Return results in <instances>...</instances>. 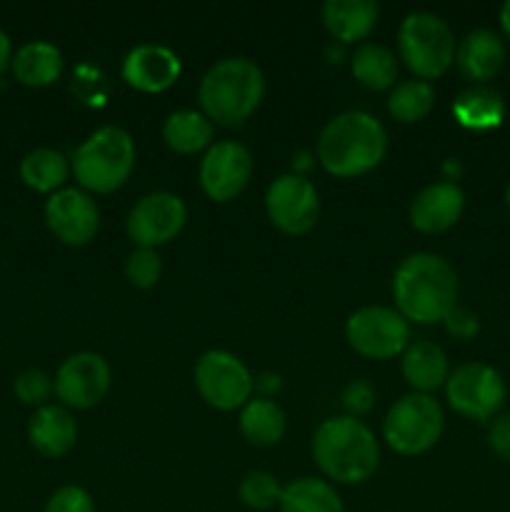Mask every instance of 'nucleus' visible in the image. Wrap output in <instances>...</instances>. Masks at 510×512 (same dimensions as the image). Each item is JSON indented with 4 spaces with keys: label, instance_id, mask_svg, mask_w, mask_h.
<instances>
[{
    "label": "nucleus",
    "instance_id": "f257e3e1",
    "mask_svg": "<svg viewBox=\"0 0 510 512\" xmlns=\"http://www.w3.org/2000/svg\"><path fill=\"white\" fill-rule=\"evenodd\" d=\"M458 275L433 253H413L395 268V308L408 323L435 325L458 305Z\"/></svg>",
    "mask_w": 510,
    "mask_h": 512
},
{
    "label": "nucleus",
    "instance_id": "f03ea898",
    "mask_svg": "<svg viewBox=\"0 0 510 512\" xmlns=\"http://www.w3.org/2000/svg\"><path fill=\"white\" fill-rule=\"evenodd\" d=\"M388 135L378 118L348 110L330 120L318 138V160L335 178H358L383 163Z\"/></svg>",
    "mask_w": 510,
    "mask_h": 512
},
{
    "label": "nucleus",
    "instance_id": "7ed1b4c3",
    "mask_svg": "<svg viewBox=\"0 0 510 512\" xmlns=\"http://www.w3.org/2000/svg\"><path fill=\"white\" fill-rule=\"evenodd\" d=\"M313 458L320 473L335 483H365L378 470L380 448L368 425L340 415L328 418L313 435Z\"/></svg>",
    "mask_w": 510,
    "mask_h": 512
},
{
    "label": "nucleus",
    "instance_id": "20e7f679",
    "mask_svg": "<svg viewBox=\"0 0 510 512\" xmlns=\"http://www.w3.org/2000/svg\"><path fill=\"white\" fill-rule=\"evenodd\" d=\"M265 95L263 70L248 58H225L203 75L198 100L215 125H240L255 113Z\"/></svg>",
    "mask_w": 510,
    "mask_h": 512
},
{
    "label": "nucleus",
    "instance_id": "39448f33",
    "mask_svg": "<svg viewBox=\"0 0 510 512\" xmlns=\"http://www.w3.org/2000/svg\"><path fill=\"white\" fill-rule=\"evenodd\" d=\"M135 168V143L123 128L105 125L78 145L73 155V175L80 188L108 195L123 188Z\"/></svg>",
    "mask_w": 510,
    "mask_h": 512
},
{
    "label": "nucleus",
    "instance_id": "423d86ee",
    "mask_svg": "<svg viewBox=\"0 0 510 512\" xmlns=\"http://www.w3.org/2000/svg\"><path fill=\"white\" fill-rule=\"evenodd\" d=\"M398 55L418 80H435L455 63V38L440 15L408 13L398 30Z\"/></svg>",
    "mask_w": 510,
    "mask_h": 512
},
{
    "label": "nucleus",
    "instance_id": "0eeeda50",
    "mask_svg": "<svg viewBox=\"0 0 510 512\" xmlns=\"http://www.w3.org/2000/svg\"><path fill=\"white\" fill-rule=\"evenodd\" d=\"M443 408L425 393L403 395L383 420V438L398 455H423L443 435Z\"/></svg>",
    "mask_w": 510,
    "mask_h": 512
},
{
    "label": "nucleus",
    "instance_id": "6e6552de",
    "mask_svg": "<svg viewBox=\"0 0 510 512\" xmlns=\"http://www.w3.org/2000/svg\"><path fill=\"white\" fill-rule=\"evenodd\" d=\"M350 348L370 360H390L410 345V323L395 308L365 305L345 323Z\"/></svg>",
    "mask_w": 510,
    "mask_h": 512
},
{
    "label": "nucleus",
    "instance_id": "1a4fd4ad",
    "mask_svg": "<svg viewBox=\"0 0 510 512\" xmlns=\"http://www.w3.org/2000/svg\"><path fill=\"white\" fill-rule=\"evenodd\" d=\"M195 388L215 410L243 408L255 388V378L238 355L228 350H208L195 363Z\"/></svg>",
    "mask_w": 510,
    "mask_h": 512
},
{
    "label": "nucleus",
    "instance_id": "9d476101",
    "mask_svg": "<svg viewBox=\"0 0 510 512\" xmlns=\"http://www.w3.org/2000/svg\"><path fill=\"white\" fill-rule=\"evenodd\" d=\"M445 395L448 405L458 415L470 420L495 418L503 408L505 380L495 368L485 363L458 365L445 380Z\"/></svg>",
    "mask_w": 510,
    "mask_h": 512
},
{
    "label": "nucleus",
    "instance_id": "9b49d317",
    "mask_svg": "<svg viewBox=\"0 0 510 512\" xmlns=\"http://www.w3.org/2000/svg\"><path fill=\"white\" fill-rule=\"evenodd\" d=\"M265 210L278 230L288 235H305L318 223V190L300 173L278 175L265 193Z\"/></svg>",
    "mask_w": 510,
    "mask_h": 512
},
{
    "label": "nucleus",
    "instance_id": "f8f14e48",
    "mask_svg": "<svg viewBox=\"0 0 510 512\" xmlns=\"http://www.w3.org/2000/svg\"><path fill=\"white\" fill-rule=\"evenodd\" d=\"M188 210L185 203L173 193H148L133 205L125 220V230H128L130 240L138 248L155 250L158 245L170 243L175 235L183 230Z\"/></svg>",
    "mask_w": 510,
    "mask_h": 512
},
{
    "label": "nucleus",
    "instance_id": "ddd939ff",
    "mask_svg": "<svg viewBox=\"0 0 510 512\" xmlns=\"http://www.w3.org/2000/svg\"><path fill=\"white\" fill-rule=\"evenodd\" d=\"M253 175V155L243 143L220 140L200 160V188L215 203L238 198Z\"/></svg>",
    "mask_w": 510,
    "mask_h": 512
},
{
    "label": "nucleus",
    "instance_id": "4468645a",
    "mask_svg": "<svg viewBox=\"0 0 510 512\" xmlns=\"http://www.w3.org/2000/svg\"><path fill=\"white\" fill-rule=\"evenodd\" d=\"M53 388L65 408H93L110 390V365L98 353L70 355L55 373Z\"/></svg>",
    "mask_w": 510,
    "mask_h": 512
},
{
    "label": "nucleus",
    "instance_id": "2eb2a0df",
    "mask_svg": "<svg viewBox=\"0 0 510 512\" xmlns=\"http://www.w3.org/2000/svg\"><path fill=\"white\" fill-rule=\"evenodd\" d=\"M45 223L60 243L85 245L98 233V205L85 190L60 188L45 203Z\"/></svg>",
    "mask_w": 510,
    "mask_h": 512
},
{
    "label": "nucleus",
    "instance_id": "dca6fc26",
    "mask_svg": "<svg viewBox=\"0 0 510 512\" xmlns=\"http://www.w3.org/2000/svg\"><path fill=\"white\" fill-rule=\"evenodd\" d=\"M120 75L140 93H163L180 78V58L165 45H135L123 58Z\"/></svg>",
    "mask_w": 510,
    "mask_h": 512
},
{
    "label": "nucleus",
    "instance_id": "f3484780",
    "mask_svg": "<svg viewBox=\"0 0 510 512\" xmlns=\"http://www.w3.org/2000/svg\"><path fill=\"white\" fill-rule=\"evenodd\" d=\"M465 208V195L450 180L430 183L410 203V223L420 233H445L460 220Z\"/></svg>",
    "mask_w": 510,
    "mask_h": 512
},
{
    "label": "nucleus",
    "instance_id": "a211bd4d",
    "mask_svg": "<svg viewBox=\"0 0 510 512\" xmlns=\"http://www.w3.org/2000/svg\"><path fill=\"white\" fill-rule=\"evenodd\" d=\"M455 65L460 75L475 85H485L503 70L505 45L498 33L488 28L470 30L455 48Z\"/></svg>",
    "mask_w": 510,
    "mask_h": 512
},
{
    "label": "nucleus",
    "instance_id": "6ab92c4d",
    "mask_svg": "<svg viewBox=\"0 0 510 512\" xmlns=\"http://www.w3.org/2000/svg\"><path fill=\"white\" fill-rule=\"evenodd\" d=\"M78 438V425L63 405H43L28 420V440L43 458H63Z\"/></svg>",
    "mask_w": 510,
    "mask_h": 512
},
{
    "label": "nucleus",
    "instance_id": "aec40b11",
    "mask_svg": "<svg viewBox=\"0 0 510 512\" xmlns=\"http://www.w3.org/2000/svg\"><path fill=\"white\" fill-rule=\"evenodd\" d=\"M378 3L373 0H325L323 23L335 43H360L378 23Z\"/></svg>",
    "mask_w": 510,
    "mask_h": 512
},
{
    "label": "nucleus",
    "instance_id": "412c9836",
    "mask_svg": "<svg viewBox=\"0 0 510 512\" xmlns=\"http://www.w3.org/2000/svg\"><path fill=\"white\" fill-rule=\"evenodd\" d=\"M400 370H403V378L408 380L410 388H415V393L428 395L448 380V355L443 353L440 345L428 343V340H415L405 348Z\"/></svg>",
    "mask_w": 510,
    "mask_h": 512
},
{
    "label": "nucleus",
    "instance_id": "4be33fe9",
    "mask_svg": "<svg viewBox=\"0 0 510 512\" xmlns=\"http://www.w3.org/2000/svg\"><path fill=\"white\" fill-rule=\"evenodd\" d=\"M15 80L30 88H45L53 85L63 73V53L48 40H33L25 43L10 60Z\"/></svg>",
    "mask_w": 510,
    "mask_h": 512
},
{
    "label": "nucleus",
    "instance_id": "5701e85b",
    "mask_svg": "<svg viewBox=\"0 0 510 512\" xmlns=\"http://www.w3.org/2000/svg\"><path fill=\"white\" fill-rule=\"evenodd\" d=\"M453 115L465 130H493L503 123L505 100L488 85H470L455 98Z\"/></svg>",
    "mask_w": 510,
    "mask_h": 512
},
{
    "label": "nucleus",
    "instance_id": "b1692460",
    "mask_svg": "<svg viewBox=\"0 0 510 512\" xmlns=\"http://www.w3.org/2000/svg\"><path fill=\"white\" fill-rule=\"evenodd\" d=\"M350 70H353V78L365 88L388 90L395 88L398 60L385 45L360 43L355 53L350 55Z\"/></svg>",
    "mask_w": 510,
    "mask_h": 512
},
{
    "label": "nucleus",
    "instance_id": "393cba45",
    "mask_svg": "<svg viewBox=\"0 0 510 512\" xmlns=\"http://www.w3.org/2000/svg\"><path fill=\"white\" fill-rule=\"evenodd\" d=\"M163 140L180 155L198 153L213 140V123L198 110H175L165 118Z\"/></svg>",
    "mask_w": 510,
    "mask_h": 512
},
{
    "label": "nucleus",
    "instance_id": "a878e982",
    "mask_svg": "<svg viewBox=\"0 0 510 512\" xmlns=\"http://www.w3.org/2000/svg\"><path fill=\"white\" fill-rule=\"evenodd\" d=\"M280 512H345L338 490L328 480L298 478L283 488Z\"/></svg>",
    "mask_w": 510,
    "mask_h": 512
},
{
    "label": "nucleus",
    "instance_id": "bb28decb",
    "mask_svg": "<svg viewBox=\"0 0 510 512\" xmlns=\"http://www.w3.org/2000/svg\"><path fill=\"white\" fill-rule=\"evenodd\" d=\"M240 433L258 448H270V445L280 443V438L285 435L283 410L268 398L248 400L240 410Z\"/></svg>",
    "mask_w": 510,
    "mask_h": 512
},
{
    "label": "nucleus",
    "instance_id": "cd10ccee",
    "mask_svg": "<svg viewBox=\"0 0 510 512\" xmlns=\"http://www.w3.org/2000/svg\"><path fill=\"white\" fill-rule=\"evenodd\" d=\"M68 173V158L55 148H35L20 160V178L38 193H58L60 185L68 180Z\"/></svg>",
    "mask_w": 510,
    "mask_h": 512
},
{
    "label": "nucleus",
    "instance_id": "c85d7f7f",
    "mask_svg": "<svg viewBox=\"0 0 510 512\" xmlns=\"http://www.w3.org/2000/svg\"><path fill=\"white\" fill-rule=\"evenodd\" d=\"M435 90L425 80H403L388 95V113L400 123H418L433 110Z\"/></svg>",
    "mask_w": 510,
    "mask_h": 512
},
{
    "label": "nucleus",
    "instance_id": "c756f323",
    "mask_svg": "<svg viewBox=\"0 0 510 512\" xmlns=\"http://www.w3.org/2000/svg\"><path fill=\"white\" fill-rule=\"evenodd\" d=\"M238 498L245 508L250 510H273L280 505L283 498V485L278 483V478L265 470H250L248 475H243L238 485Z\"/></svg>",
    "mask_w": 510,
    "mask_h": 512
},
{
    "label": "nucleus",
    "instance_id": "7c9ffc66",
    "mask_svg": "<svg viewBox=\"0 0 510 512\" xmlns=\"http://www.w3.org/2000/svg\"><path fill=\"white\" fill-rule=\"evenodd\" d=\"M163 273V263H160V255L150 248H138L128 255V263H125V275H128L130 283L140 290L153 288L160 280Z\"/></svg>",
    "mask_w": 510,
    "mask_h": 512
},
{
    "label": "nucleus",
    "instance_id": "2f4dec72",
    "mask_svg": "<svg viewBox=\"0 0 510 512\" xmlns=\"http://www.w3.org/2000/svg\"><path fill=\"white\" fill-rule=\"evenodd\" d=\"M13 390H15V395H18L20 403L38 405V408L48 405L45 400L50 398V393H55L53 380L48 378V373H43V370H38V368L23 370V373L15 378Z\"/></svg>",
    "mask_w": 510,
    "mask_h": 512
},
{
    "label": "nucleus",
    "instance_id": "473e14b6",
    "mask_svg": "<svg viewBox=\"0 0 510 512\" xmlns=\"http://www.w3.org/2000/svg\"><path fill=\"white\" fill-rule=\"evenodd\" d=\"M43 512H95V503L80 485H63L50 495Z\"/></svg>",
    "mask_w": 510,
    "mask_h": 512
},
{
    "label": "nucleus",
    "instance_id": "72a5a7b5",
    "mask_svg": "<svg viewBox=\"0 0 510 512\" xmlns=\"http://www.w3.org/2000/svg\"><path fill=\"white\" fill-rule=\"evenodd\" d=\"M375 403V390L368 380H353L348 388L343 390V408L348 413V418H363L365 413H370Z\"/></svg>",
    "mask_w": 510,
    "mask_h": 512
},
{
    "label": "nucleus",
    "instance_id": "f704fd0d",
    "mask_svg": "<svg viewBox=\"0 0 510 512\" xmlns=\"http://www.w3.org/2000/svg\"><path fill=\"white\" fill-rule=\"evenodd\" d=\"M443 323H445V330H448L455 340H473L475 335L480 333L478 315L460 303L455 305L448 315H445Z\"/></svg>",
    "mask_w": 510,
    "mask_h": 512
},
{
    "label": "nucleus",
    "instance_id": "c9c22d12",
    "mask_svg": "<svg viewBox=\"0 0 510 512\" xmlns=\"http://www.w3.org/2000/svg\"><path fill=\"white\" fill-rule=\"evenodd\" d=\"M488 443L498 458L508 460L510 463V413L495 415V420L490 423L488 430Z\"/></svg>",
    "mask_w": 510,
    "mask_h": 512
},
{
    "label": "nucleus",
    "instance_id": "e433bc0d",
    "mask_svg": "<svg viewBox=\"0 0 510 512\" xmlns=\"http://www.w3.org/2000/svg\"><path fill=\"white\" fill-rule=\"evenodd\" d=\"M13 60V50H10V38L3 28H0V75L5 73V68Z\"/></svg>",
    "mask_w": 510,
    "mask_h": 512
},
{
    "label": "nucleus",
    "instance_id": "4c0bfd02",
    "mask_svg": "<svg viewBox=\"0 0 510 512\" xmlns=\"http://www.w3.org/2000/svg\"><path fill=\"white\" fill-rule=\"evenodd\" d=\"M255 388L278 390L280 388V378H278V375H273V373H263L258 380H255Z\"/></svg>",
    "mask_w": 510,
    "mask_h": 512
},
{
    "label": "nucleus",
    "instance_id": "58836bf2",
    "mask_svg": "<svg viewBox=\"0 0 510 512\" xmlns=\"http://www.w3.org/2000/svg\"><path fill=\"white\" fill-rule=\"evenodd\" d=\"M500 28H503V33L510 38V0L500 8Z\"/></svg>",
    "mask_w": 510,
    "mask_h": 512
},
{
    "label": "nucleus",
    "instance_id": "ea45409f",
    "mask_svg": "<svg viewBox=\"0 0 510 512\" xmlns=\"http://www.w3.org/2000/svg\"><path fill=\"white\" fill-rule=\"evenodd\" d=\"M505 205H508V208H510V185H508V188H505Z\"/></svg>",
    "mask_w": 510,
    "mask_h": 512
}]
</instances>
